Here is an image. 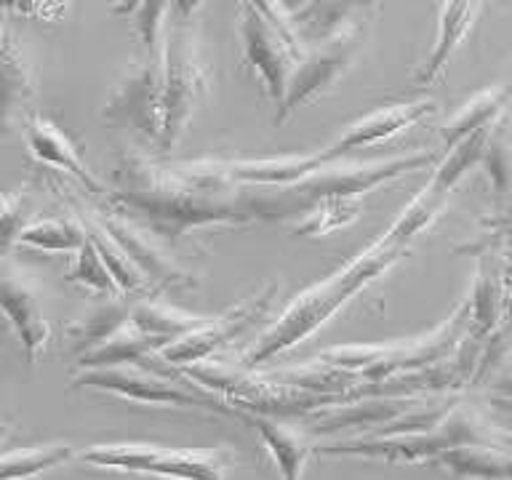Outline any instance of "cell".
<instances>
[{"label":"cell","mask_w":512,"mask_h":480,"mask_svg":"<svg viewBox=\"0 0 512 480\" xmlns=\"http://www.w3.org/2000/svg\"><path fill=\"white\" fill-rule=\"evenodd\" d=\"M510 83H512V72H510Z\"/></svg>","instance_id":"cell-42"},{"label":"cell","mask_w":512,"mask_h":480,"mask_svg":"<svg viewBox=\"0 0 512 480\" xmlns=\"http://www.w3.org/2000/svg\"><path fill=\"white\" fill-rule=\"evenodd\" d=\"M406 254L408 251L403 248H395L382 238H376L358 256H352L344 267L294 296L286 310L280 312L278 320L270 328H264L259 339L251 344V350L243 355V366H262L283 352L294 350L296 344L307 342L342 310L344 304L352 302L363 288L371 286L376 278H382L384 272H390Z\"/></svg>","instance_id":"cell-2"},{"label":"cell","mask_w":512,"mask_h":480,"mask_svg":"<svg viewBox=\"0 0 512 480\" xmlns=\"http://www.w3.org/2000/svg\"><path fill=\"white\" fill-rule=\"evenodd\" d=\"M366 38V27L352 19L350 24H344L342 30L334 32L331 38L320 40L315 46H307L302 59L294 64V72L288 78L286 94L278 102V112H275L272 123L283 126L302 107L312 104L320 96H326L328 91H334L336 83L363 56Z\"/></svg>","instance_id":"cell-7"},{"label":"cell","mask_w":512,"mask_h":480,"mask_svg":"<svg viewBox=\"0 0 512 480\" xmlns=\"http://www.w3.org/2000/svg\"><path fill=\"white\" fill-rule=\"evenodd\" d=\"M48 187L56 192V198L62 200L67 208H78L83 214H88L96 224H102L107 235L118 243L131 262L142 270V275L152 283V288L163 294V291H190L198 288L200 280L192 275L190 270H184L182 264L176 262L171 251L166 248L163 240H158L152 232H147L142 224H136L126 211H120L115 203L107 198H94L88 195L78 182L64 179L59 171L46 168Z\"/></svg>","instance_id":"cell-4"},{"label":"cell","mask_w":512,"mask_h":480,"mask_svg":"<svg viewBox=\"0 0 512 480\" xmlns=\"http://www.w3.org/2000/svg\"><path fill=\"white\" fill-rule=\"evenodd\" d=\"M480 168L486 171L494 206H512V112L507 110L496 120L488 134Z\"/></svg>","instance_id":"cell-26"},{"label":"cell","mask_w":512,"mask_h":480,"mask_svg":"<svg viewBox=\"0 0 512 480\" xmlns=\"http://www.w3.org/2000/svg\"><path fill=\"white\" fill-rule=\"evenodd\" d=\"M355 8H360L358 0H307L291 16L304 46H315L350 24Z\"/></svg>","instance_id":"cell-28"},{"label":"cell","mask_w":512,"mask_h":480,"mask_svg":"<svg viewBox=\"0 0 512 480\" xmlns=\"http://www.w3.org/2000/svg\"><path fill=\"white\" fill-rule=\"evenodd\" d=\"M203 6H206V0H171L174 22H195V16Z\"/></svg>","instance_id":"cell-37"},{"label":"cell","mask_w":512,"mask_h":480,"mask_svg":"<svg viewBox=\"0 0 512 480\" xmlns=\"http://www.w3.org/2000/svg\"><path fill=\"white\" fill-rule=\"evenodd\" d=\"M379 3H382V0H358L360 8H376Z\"/></svg>","instance_id":"cell-40"},{"label":"cell","mask_w":512,"mask_h":480,"mask_svg":"<svg viewBox=\"0 0 512 480\" xmlns=\"http://www.w3.org/2000/svg\"><path fill=\"white\" fill-rule=\"evenodd\" d=\"M75 456H78V451L70 443H46V446L0 451V480L38 478L59 464H67Z\"/></svg>","instance_id":"cell-29"},{"label":"cell","mask_w":512,"mask_h":480,"mask_svg":"<svg viewBox=\"0 0 512 480\" xmlns=\"http://www.w3.org/2000/svg\"><path fill=\"white\" fill-rule=\"evenodd\" d=\"M70 384L75 390H96L123 398L128 403H144V406L163 408H187V411H206V414L235 416V408L219 395L192 387L187 376L171 379L158 374L147 363H120V366L104 368H78Z\"/></svg>","instance_id":"cell-6"},{"label":"cell","mask_w":512,"mask_h":480,"mask_svg":"<svg viewBox=\"0 0 512 480\" xmlns=\"http://www.w3.org/2000/svg\"><path fill=\"white\" fill-rule=\"evenodd\" d=\"M24 139L30 147V155L38 160L40 166L59 171V174L70 176L72 182H78L88 195L94 198H107L110 187L96 179V174L83 163L80 150L72 144V139L64 134L62 128H56L48 118H43L40 112L32 110L22 123Z\"/></svg>","instance_id":"cell-14"},{"label":"cell","mask_w":512,"mask_h":480,"mask_svg":"<svg viewBox=\"0 0 512 480\" xmlns=\"http://www.w3.org/2000/svg\"><path fill=\"white\" fill-rule=\"evenodd\" d=\"M323 163L320 152H296V155H280V158L259 160H216V166L230 182L243 187H286L299 182L304 174Z\"/></svg>","instance_id":"cell-20"},{"label":"cell","mask_w":512,"mask_h":480,"mask_svg":"<svg viewBox=\"0 0 512 480\" xmlns=\"http://www.w3.org/2000/svg\"><path fill=\"white\" fill-rule=\"evenodd\" d=\"M283 3H286V6H288V11H291V14H294L296 8H299V6H304V3H307V0H283Z\"/></svg>","instance_id":"cell-39"},{"label":"cell","mask_w":512,"mask_h":480,"mask_svg":"<svg viewBox=\"0 0 512 480\" xmlns=\"http://www.w3.org/2000/svg\"><path fill=\"white\" fill-rule=\"evenodd\" d=\"M235 19H238V38L243 46V67L254 72L259 88L278 104L286 94L288 78L299 56L248 0H238Z\"/></svg>","instance_id":"cell-11"},{"label":"cell","mask_w":512,"mask_h":480,"mask_svg":"<svg viewBox=\"0 0 512 480\" xmlns=\"http://www.w3.org/2000/svg\"><path fill=\"white\" fill-rule=\"evenodd\" d=\"M512 104V86H491L470 96L451 118L440 128V147L443 152L456 147V144L467 139V136L486 131L502 118L504 112L510 110Z\"/></svg>","instance_id":"cell-21"},{"label":"cell","mask_w":512,"mask_h":480,"mask_svg":"<svg viewBox=\"0 0 512 480\" xmlns=\"http://www.w3.org/2000/svg\"><path fill=\"white\" fill-rule=\"evenodd\" d=\"M163 344L152 336L142 334L139 328L128 323L120 328L118 334L107 339L104 344L94 347L86 355L78 358V368H104V366H120V363H144L147 358H155Z\"/></svg>","instance_id":"cell-27"},{"label":"cell","mask_w":512,"mask_h":480,"mask_svg":"<svg viewBox=\"0 0 512 480\" xmlns=\"http://www.w3.org/2000/svg\"><path fill=\"white\" fill-rule=\"evenodd\" d=\"M163 70V134L155 150L171 152L190 131L195 112L211 94L214 70L203 59L198 27L192 22H174L168 27L160 54Z\"/></svg>","instance_id":"cell-5"},{"label":"cell","mask_w":512,"mask_h":480,"mask_svg":"<svg viewBox=\"0 0 512 480\" xmlns=\"http://www.w3.org/2000/svg\"><path fill=\"white\" fill-rule=\"evenodd\" d=\"M139 3V0H112L110 11L115 16H128L131 11H134V6Z\"/></svg>","instance_id":"cell-38"},{"label":"cell","mask_w":512,"mask_h":480,"mask_svg":"<svg viewBox=\"0 0 512 480\" xmlns=\"http://www.w3.org/2000/svg\"><path fill=\"white\" fill-rule=\"evenodd\" d=\"M510 86H512V83H510ZM510 112H512V104H510Z\"/></svg>","instance_id":"cell-41"},{"label":"cell","mask_w":512,"mask_h":480,"mask_svg":"<svg viewBox=\"0 0 512 480\" xmlns=\"http://www.w3.org/2000/svg\"><path fill=\"white\" fill-rule=\"evenodd\" d=\"M507 288H510V262L496 256V251H483L470 299H467L470 302V331L467 334L475 339H486L502 326Z\"/></svg>","instance_id":"cell-18"},{"label":"cell","mask_w":512,"mask_h":480,"mask_svg":"<svg viewBox=\"0 0 512 480\" xmlns=\"http://www.w3.org/2000/svg\"><path fill=\"white\" fill-rule=\"evenodd\" d=\"M235 408V416L251 427L259 435L262 446L267 448V454L272 456V462L278 467L280 480H302L304 464L315 451V435L307 427H294L275 419V416L256 414V411H246V408Z\"/></svg>","instance_id":"cell-17"},{"label":"cell","mask_w":512,"mask_h":480,"mask_svg":"<svg viewBox=\"0 0 512 480\" xmlns=\"http://www.w3.org/2000/svg\"><path fill=\"white\" fill-rule=\"evenodd\" d=\"M88 232L78 216H46V219H30L22 232L16 235V246L35 248L46 254H75L86 243Z\"/></svg>","instance_id":"cell-25"},{"label":"cell","mask_w":512,"mask_h":480,"mask_svg":"<svg viewBox=\"0 0 512 480\" xmlns=\"http://www.w3.org/2000/svg\"><path fill=\"white\" fill-rule=\"evenodd\" d=\"M0 6L19 16L40 19V22H59L67 14L70 0H0Z\"/></svg>","instance_id":"cell-36"},{"label":"cell","mask_w":512,"mask_h":480,"mask_svg":"<svg viewBox=\"0 0 512 480\" xmlns=\"http://www.w3.org/2000/svg\"><path fill=\"white\" fill-rule=\"evenodd\" d=\"M80 462L99 470L155 475L166 480H224L230 470L227 451H179L147 443H102L78 454Z\"/></svg>","instance_id":"cell-8"},{"label":"cell","mask_w":512,"mask_h":480,"mask_svg":"<svg viewBox=\"0 0 512 480\" xmlns=\"http://www.w3.org/2000/svg\"><path fill=\"white\" fill-rule=\"evenodd\" d=\"M483 0H443L438 14V30H435V43L424 62L416 67L414 86L427 88L438 83L446 75L448 64L456 56V51L470 38L472 27L478 22Z\"/></svg>","instance_id":"cell-16"},{"label":"cell","mask_w":512,"mask_h":480,"mask_svg":"<svg viewBox=\"0 0 512 480\" xmlns=\"http://www.w3.org/2000/svg\"><path fill=\"white\" fill-rule=\"evenodd\" d=\"M251 6L259 11V14L267 19V22L275 27V30L286 38V43L291 48H294V54L302 59V54L307 51V46L302 43V38H299V32H296V24H294V16H291V11H288V6L283 3V0H248Z\"/></svg>","instance_id":"cell-35"},{"label":"cell","mask_w":512,"mask_h":480,"mask_svg":"<svg viewBox=\"0 0 512 480\" xmlns=\"http://www.w3.org/2000/svg\"><path fill=\"white\" fill-rule=\"evenodd\" d=\"M278 294V280L264 283L256 294L246 296L243 302H238L235 307H230V310H224L222 315L206 318L203 326H198L195 331H190V334L179 336L174 342H168L166 347L158 352V358H163L166 363L179 368L195 366V363H206L216 350H222L224 344L235 342L238 336L251 331V328L272 310V304H275Z\"/></svg>","instance_id":"cell-10"},{"label":"cell","mask_w":512,"mask_h":480,"mask_svg":"<svg viewBox=\"0 0 512 480\" xmlns=\"http://www.w3.org/2000/svg\"><path fill=\"white\" fill-rule=\"evenodd\" d=\"M38 94L35 70L27 62L19 35L11 24L0 30V139L32 112V99Z\"/></svg>","instance_id":"cell-15"},{"label":"cell","mask_w":512,"mask_h":480,"mask_svg":"<svg viewBox=\"0 0 512 480\" xmlns=\"http://www.w3.org/2000/svg\"><path fill=\"white\" fill-rule=\"evenodd\" d=\"M107 200L163 243L256 224L248 187L230 182L216 160H163L131 147L115 160Z\"/></svg>","instance_id":"cell-1"},{"label":"cell","mask_w":512,"mask_h":480,"mask_svg":"<svg viewBox=\"0 0 512 480\" xmlns=\"http://www.w3.org/2000/svg\"><path fill=\"white\" fill-rule=\"evenodd\" d=\"M131 307H134V299L126 294L96 296L78 320L64 326V339L72 355L80 358L112 339L120 328H126L131 323Z\"/></svg>","instance_id":"cell-19"},{"label":"cell","mask_w":512,"mask_h":480,"mask_svg":"<svg viewBox=\"0 0 512 480\" xmlns=\"http://www.w3.org/2000/svg\"><path fill=\"white\" fill-rule=\"evenodd\" d=\"M99 118L115 128L134 131L142 142L158 147L163 134V70L160 56L142 54L128 67L104 99Z\"/></svg>","instance_id":"cell-9"},{"label":"cell","mask_w":512,"mask_h":480,"mask_svg":"<svg viewBox=\"0 0 512 480\" xmlns=\"http://www.w3.org/2000/svg\"><path fill=\"white\" fill-rule=\"evenodd\" d=\"M0 312L32 366L48 350L51 323L43 312L38 283L6 259H0Z\"/></svg>","instance_id":"cell-12"},{"label":"cell","mask_w":512,"mask_h":480,"mask_svg":"<svg viewBox=\"0 0 512 480\" xmlns=\"http://www.w3.org/2000/svg\"><path fill=\"white\" fill-rule=\"evenodd\" d=\"M30 222L27 187L16 192H0V256L16 246V235Z\"/></svg>","instance_id":"cell-34"},{"label":"cell","mask_w":512,"mask_h":480,"mask_svg":"<svg viewBox=\"0 0 512 480\" xmlns=\"http://www.w3.org/2000/svg\"><path fill=\"white\" fill-rule=\"evenodd\" d=\"M451 195H454V192L443 190L440 184L427 179V184H424L422 190L416 192L414 198H411V203L400 211L398 219L387 227V232L382 235L384 243H390V246L395 248H403V251H411V243H414L424 230H430L432 224H435V219L446 211Z\"/></svg>","instance_id":"cell-23"},{"label":"cell","mask_w":512,"mask_h":480,"mask_svg":"<svg viewBox=\"0 0 512 480\" xmlns=\"http://www.w3.org/2000/svg\"><path fill=\"white\" fill-rule=\"evenodd\" d=\"M432 464L464 480H512V448L504 443L448 448Z\"/></svg>","instance_id":"cell-22"},{"label":"cell","mask_w":512,"mask_h":480,"mask_svg":"<svg viewBox=\"0 0 512 480\" xmlns=\"http://www.w3.org/2000/svg\"><path fill=\"white\" fill-rule=\"evenodd\" d=\"M438 112V104L432 99H416V102H395L387 107H376L368 115L358 118L355 123L344 128L342 134L336 136L334 142H328L320 152L323 160L344 158L352 150H368L374 144H382L400 131L419 126L427 118Z\"/></svg>","instance_id":"cell-13"},{"label":"cell","mask_w":512,"mask_h":480,"mask_svg":"<svg viewBox=\"0 0 512 480\" xmlns=\"http://www.w3.org/2000/svg\"><path fill=\"white\" fill-rule=\"evenodd\" d=\"M478 387H483V403L488 411L486 419L496 430L512 438V352L494 371H488L480 379Z\"/></svg>","instance_id":"cell-31"},{"label":"cell","mask_w":512,"mask_h":480,"mask_svg":"<svg viewBox=\"0 0 512 480\" xmlns=\"http://www.w3.org/2000/svg\"><path fill=\"white\" fill-rule=\"evenodd\" d=\"M363 214V198H323L312 203L304 214H299L286 227L294 235L304 238H323L331 232L342 230Z\"/></svg>","instance_id":"cell-30"},{"label":"cell","mask_w":512,"mask_h":480,"mask_svg":"<svg viewBox=\"0 0 512 480\" xmlns=\"http://www.w3.org/2000/svg\"><path fill=\"white\" fill-rule=\"evenodd\" d=\"M131 16H134L136 38L142 43L144 54H163V40H166V32L174 19L171 0H139Z\"/></svg>","instance_id":"cell-33"},{"label":"cell","mask_w":512,"mask_h":480,"mask_svg":"<svg viewBox=\"0 0 512 480\" xmlns=\"http://www.w3.org/2000/svg\"><path fill=\"white\" fill-rule=\"evenodd\" d=\"M203 323H206V318L160 302L158 296L134 299V307H131V326L139 328L142 334L152 336V339H158L163 347H166L168 342L179 339V336L190 334V331H195V328L203 326ZM163 347H160V350H163Z\"/></svg>","instance_id":"cell-24"},{"label":"cell","mask_w":512,"mask_h":480,"mask_svg":"<svg viewBox=\"0 0 512 480\" xmlns=\"http://www.w3.org/2000/svg\"><path fill=\"white\" fill-rule=\"evenodd\" d=\"M438 163V152L416 150L382 160H323L310 174L286 187H248V208L259 222H294L323 198H363L400 176Z\"/></svg>","instance_id":"cell-3"},{"label":"cell","mask_w":512,"mask_h":480,"mask_svg":"<svg viewBox=\"0 0 512 480\" xmlns=\"http://www.w3.org/2000/svg\"><path fill=\"white\" fill-rule=\"evenodd\" d=\"M72 256H75V262H72V267L67 270V275H64L67 283L88 288V291L96 296L120 294L118 283L112 278L110 267L104 264L99 248L94 246V240L86 238V243H83Z\"/></svg>","instance_id":"cell-32"}]
</instances>
